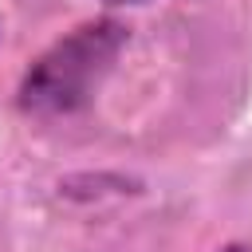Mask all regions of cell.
<instances>
[{"mask_svg": "<svg viewBox=\"0 0 252 252\" xmlns=\"http://www.w3.org/2000/svg\"><path fill=\"white\" fill-rule=\"evenodd\" d=\"M122 47H126V28L118 20L79 24L28 67L20 83V110L35 118L75 114L110 75Z\"/></svg>", "mask_w": 252, "mask_h": 252, "instance_id": "1", "label": "cell"}, {"mask_svg": "<svg viewBox=\"0 0 252 252\" xmlns=\"http://www.w3.org/2000/svg\"><path fill=\"white\" fill-rule=\"evenodd\" d=\"M110 4H146V0H110Z\"/></svg>", "mask_w": 252, "mask_h": 252, "instance_id": "3", "label": "cell"}, {"mask_svg": "<svg viewBox=\"0 0 252 252\" xmlns=\"http://www.w3.org/2000/svg\"><path fill=\"white\" fill-rule=\"evenodd\" d=\"M224 252H248V248H240V244H228V248H224Z\"/></svg>", "mask_w": 252, "mask_h": 252, "instance_id": "2", "label": "cell"}]
</instances>
